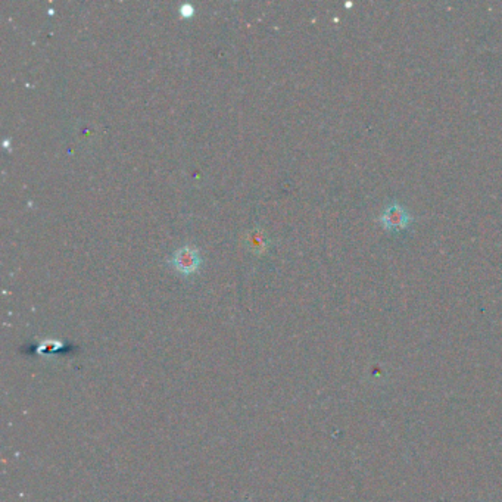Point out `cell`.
<instances>
[{
	"mask_svg": "<svg viewBox=\"0 0 502 502\" xmlns=\"http://www.w3.org/2000/svg\"><path fill=\"white\" fill-rule=\"evenodd\" d=\"M171 264L179 273L189 275L198 271L201 265V258L195 248L184 246L174 252L171 258Z\"/></svg>",
	"mask_w": 502,
	"mask_h": 502,
	"instance_id": "6da1fadb",
	"label": "cell"
},
{
	"mask_svg": "<svg viewBox=\"0 0 502 502\" xmlns=\"http://www.w3.org/2000/svg\"><path fill=\"white\" fill-rule=\"evenodd\" d=\"M410 220H411V217H410L408 211L401 203H398V202H390L389 205H386L382 215H380V221H382L383 227L392 229V230L407 227Z\"/></svg>",
	"mask_w": 502,
	"mask_h": 502,
	"instance_id": "7a4b0ae2",
	"label": "cell"
},
{
	"mask_svg": "<svg viewBox=\"0 0 502 502\" xmlns=\"http://www.w3.org/2000/svg\"><path fill=\"white\" fill-rule=\"evenodd\" d=\"M181 12H183V15H192L193 9H192V6H190V5H184L183 9H181Z\"/></svg>",
	"mask_w": 502,
	"mask_h": 502,
	"instance_id": "3957f363",
	"label": "cell"
}]
</instances>
